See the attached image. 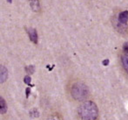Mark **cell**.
I'll return each mask as SVG.
<instances>
[{
	"instance_id": "6da1fadb",
	"label": "cell",
	"mask_w": 128,
	"mask_h": 120,
	"mask_svg": "<svg viewBox=\"0 0 128 120\" xmlns=\"http://www.w3.org/2000/svg\"><path fill=\"white\" fill-rule=\"evenodd\" d=\"M78 115L82 120H96L98 115V106L92 101L84 102L79 106Z\"/></svg>"
},
{
	"instance_id": "7a4b0ae2",
	"label": "cell",
	"mask_w": 128,
	"mask_h": 120,
	"mask_svg": "<svg viewBox=\"0 0 128 120\" xmlns=\"http://www.w3.org/2000/svg\"><path fill=\"white\" fill-rule=\"evenodd\" d=\"M88 88L83 83H76L72 85L71 90V94L74 99L78 101H81L87 97L88 96Z\"/></svg>"
},
{
	"instance_id": "3957f363",
	"label": "cell",
	"mask_w": 128,
	"mask_h": 120,
	"mask_svg": "<svg viewBox=\"0 0 128 120\" xmlns=\"http://www.w3.org/2000/svg\"><path fill=\"white\" fill-rule=\"evenodd\" d=\"M26 32L28 33L29 37H30V41H32L33 43L37 44L38 43V33L37 31H36L35 28H27Z\"/></svg>"
},
{
	"instance_id": "277c9868",
	"label": "cell",
	"mask_w": 128,
	"mask_h": 120,
	"mask_svg": "<svg viewBox=\"0 0 128 120\" xmlns=\"http://www.w3.org/2000/svg\"><path fill=\"white\" fill-rule=\"evenodd\" d=\"M7 77H8V70L5 67L1 66L0 68V82L1 83H4L7 80Z\"/></svg>"
},
{
	"instance_id": "5b68a950",
	"label": "cell",
	"mask_w": 128,
	"mask_h": 120,
	"mask_svg": "<svg viewBox=\"0 0 128 120\" xmlns=\"http://www.w3.org/2000/svg\"><path fill=\"white\" fill-rule=\"evenodd\" d=\"M118 21H120L121 24L126 25L128 21V12L125 11V12H122L118 15Z\"/></svg>"
},
{
	"instance_id": "8992f818",
	"label": "cell",
	"mask_w": 128,
	"mask_h": 120,
	"mask_svg": "<svg viewBox=\"0 0 128 120\" xmlns=\"http://www.w3.org/2000/svg\"><path fill=\"white\" fill-rule=\"evenodd\" d=\"M30 5L34 12H38L40 10V5L38 0H30Z\"/></svg>"
},
{
	"instance_id": "52a82bcc",
	"label": "cell",
	"mask_w": 128,
	"mask_h": 120,
	"mask_svg": "<svg viewBox=\"0 0 128 120\" xmlns=\"http://www.w3.org/2000/svg\"><path fill=\"white\" fill-rule=\"evenodd\" d=\"M0 111L2 114L6 113L7 111V104L3 97H0Z\"/></svg>"
},
{
	"instance_id": "ba28073f",
	"label": "cell",
	"mask_w": 128,
	"mask_h": 120,
	"mask_svg": "<svg viewBox=\"0 0 128 120\" xmlns=\"http://www.w3.org/2000/svg\"><path fill=\"white\" fill-rule=\"evenodd\" d=\"M121 61H122V65H123L124 69H125L126 72L128 74V56H126V55L122 56Z\"/></svg>"
},
{
	"instance_id": "9c48e42d",
	"label": "cell",
	"mask_w": 128,
	"mask_h": 120,
	"mask_svg": "<svg viewBox=\"0 0 128 120\" xmlns=\"http://www.w3.org/2000/svg\"><path fill=\"white\" fill-rule=\"evenodd\" d=\"M123 50H124V52L128 55V42H126L125 44L123 45Z\"/></svg>"
},
{
	"instance_id": "30bf717a",
	"label": "cell",
	"mask_w": 128,
	"mask_h": 120,
	"mask_svg": "<svg viewBox=\"0 0 128 120\" xmlns=\"http://www.w3.org/2000/svg\"><path fill=\"white\" fill-rule=\"evenodd\" d=\"M26 70L28 71V73H30V74H32V73H33L34 71V67L33 66H29L26 68ZM26 71V72H27Z\"/></svg>"
},
{
	"instance_id": "8fae6325",
	"label": "cell",
	"mask_w": 128,
	"mask_h": 120,
	"mask_svg": "<svg viewBox=\"0 0 128 120\" xmlns=\"http://www.w3.org/2000/svg\"><path fill=\"white\" fill-rule=\"evenodd\" d=\"M30 78L29 76H26V79H24V82L26 83H30Z\"/></svg>"
},
{
	"instance_id": "7c38bea8",
	"label": "cell",
	"mask_w": 128,
	"mask_h": 120,
	"mask_svg": "<svg viewBox=\"0 0 128 120\" xmlns=\"http://www.w3.org/2000/svg\"><path fill=\"white\" fill-rule=\"evenodd\" d=\"M109 62V61L108 60H106V61H103V63H104V65H107V63Z\"/></svg>"
},
{
	"instance_id": "4fadbf2b",
	"label": "cell",
	"mask_w": 128,
	"mask_h": 120,
	"mask_svg": "<svg viewBox=\"0 0 128 120\" xmlns=\"http://www.w3.org/2000/svg\"><path fill=\"white\" fill-rule=\"evenodd\" d=\"M7 1H8L9 3H12V0H7Z\"/></svg>"
}]
</instances>
